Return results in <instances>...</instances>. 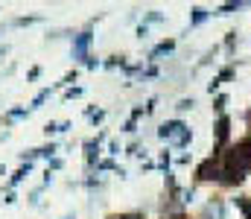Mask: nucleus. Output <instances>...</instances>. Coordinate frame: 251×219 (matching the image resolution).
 I'll return each instance as SVG.
<instances>
[]
</instances>
